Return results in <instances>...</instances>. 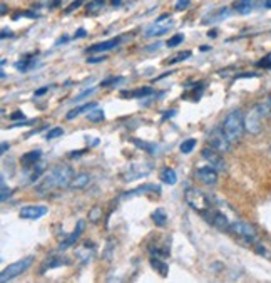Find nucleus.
<instances>
[{
    "label": "nucleus",
    "instance_id": "f257e3e1",
    "mask_svg": "<svg viewBox=\"0 0 271 283\" xmlns=\"http://www.w3.org/2000/svg\"><path fill=\"white\" fill-rule=\"evenodd\" d=\"M74 170L70 166L59 165L54 166L49 171V175H45L42 178V181L39 185H35V191L39 196H47L49 193H52L54 190H60V188H70L74 180Z\"/></svg>",
    "mask_w": 271,
    "mask_h": 283
},
{
    "label": "nucleus",
    "instance_id": "f03ea898",
    "mask_svg": "<svg viewBox=\"0 0 271 283\" xmlns=\"http://www.w3.org/2000/svg\"><path fill=\"white\" fill-rule=\"evenodd\" d=\"M221 127L224 129V132L228 134V137L233 143L239 141V139L243 137L244 131H246L244 114L241 112V109H234V111H231L228 116L224 117L223 126H221Z\"/></svg>",
    "mask_w": 271,
    "mask_h": 283
},
{
    "label": "nucleus",
    "instance_id": "7ed1b4c3",
    "mask_svg": "<svg viewBox=\"0 0 271 283\" xmlns=\"http://www.w3.org/2000/svg\"><path fill=\"white\" fill-rule=\"evenodd\" d=\"M184 200L194 211L204 213L206 210H209L211 208V201H209L208 195H204V193L201 190H198V188H186Z\"/></svg>",
    "mask_w": 271,
    "mask_h": 283
},
{
    "label": "nucleus",
    "instance_id": "20e7f679",
    "mask_svg": "<svg viewBox=\"0 0 271 283\" xmlns=\"http://www.w3.org/2000/svg\"><path fill=\"white\" fill-rule=\"evenodd\" d=\"M231 233H233V235H236L238 238H241L243 241L249 243V245H253V246H254V243L259 240L256 228L253 225H249V223L243 221V220L231 221Z\"/></svg>",
    "mask_w": 271,
    "mask_h": 283
},
{
    "label": "nucleus",
    "instance_id": "39448f33",
    "mask_svg": "<svg viewBox=\"0 0 271 283\" xmlns=\"http://www.w3.org/2000/svg\"><path fill=\"white\" fill-rule=\"evenodd\" d=\"M208 143L209 146L213 148V150L219 151V153H228L231 150V145H233V141L228 137V134L224 132L223 127H213L208 136Z\"/></svg>",
    "mask_w": 271,
    "mask_h": 283
},
{
    "label": "nucleus",
    "instance_id": "423d86ee",
    "mask_svg": "<svg viewBox=\"0 0 271 283\" xmlns=\"http://www.w3.org/2000/svg\"><path fill=\"white\" fill-rule=\"evenodd\" d=\"M32 261H34V256H27V258H22V260L12 263V265H9L2 271V275H0V280L5 283V281H9V280H14V278H17L19 275H22L24 271L29 270L30 265H32Z\"/></svg>",
    "mask_w": 271,
    "mask_h": 283
},
{
    "label": "nucleus",
    "instance_id": "0eeeda50",
    "mask_svg": "<svg viewBox=\"0 0 271 283\" xmlns=\"http://www.w3.org/2000/svg\"><path fill=\"white\" fill-rule=\"evenodd\" d=\"M174 26H176V22L171 19L169 14H164V16H161L153 26L146 29L144 36L146 37H161V36H164V34H168Z\"/></svg>",
    "mask_w": 271,
    "mask_h": 283
},
{
    "label": "nucleus",
    "instance_id": "6e6552de",
    "mask_svg": "<svg viewBox=\"0 0 271 283\" xmlns=\"http://www.w3.org/2000/svg\"><path fill=\"white\" fill-rule=\"evenodd\" d=\"M201 215L208 220L209 225L216 226L221 231H229L231 233V221L226 218V215H223V213L213 211V208H209V210H206L204 213H201Z\"/></svg>",
    "mask_w": 271,
    "mask_h": 283
},
{
    "label": "nucleus",
    "instance_id": "1a4fd4ad",
    "mask_svg": "<svg viewBox=\"0 0 271 283\" xmlns=\"http://www.w3.org/2000/svg\"><path fill=\"white\" fill-rule=\"evenodd\" d=\"M201 156H203V160L209 163V166H213L214 170H218V171H226V168H228V165H226V161L223 158V153L213 150L211 146L204 148V150L201 151Z\"/></svg>",
    "mask_w": 271,
    "mask_h": 283
},
{
    "label": "nucleus",
    "instance_id": "9d476101",
    "mask_svg": "<svg viewBox=\"0 0 271 283\" xmlns=\"http://www.w3.org/2000/svg\"><path fill=\"white\" fill-rule=\"evenodd\" d=\"M263 117H261L259 111L256 109V106L251 109V111L244 116V126H246V131L251 132V134H258L261 131V127H263Z\"/></svg>",
    "mask_w": 271,
    "mask_h": 283
},
{
    "label": "nucleus",
    "instance_id": "9b49d317",
    "mask_svg": "<svg viewBox=\"0 0 271 283\" xmlns=\"http://www.w3.org/2000/svg\"><path fill=\"white\" fill-rule=\"evenodd\" d=\"M47 215V208L42 205H27L20 210L19 216L24 218V220H39Z\"/></svg>",
    "mask_w": 271,
    "mask_h": 283
},
{
    "label": "nucleus",
    "instance_id": "f8f14e48",
    "mask_svg": "<svg viewBox=\"0 0 271 283\" xmlns=\"http://www.w3.org/2000/svg\"><path fill=\"white\" fill-rule=\"evenodd\" d=\"M196 178H198L201 183H204V185L214 186L216 183H218V170H214L213 166L199 168V170L196 171Z\"/></svg>",
    "mask_w": 271,
    "mask_h": 283
},
{
    "label": "nucleus",
    "instance_id": "ddd939ff",
    "mask_svg": "<svg viewBox=\"0 0 271 283\" xmlns=\"http://www.w3.org/2000/svg\"><path fill=\"white\" fill-rule=\"evenodd\" d=\"M84 226H85V223L80 220V221H77V226H75V230L70 233V235L65 238V240L60 243L59 245V251H64V250H67V248H70L74 245L75 241L79 240L80 238V235H82V231H84Z\"/></svg>",
    "mask_w": 271,
    "mask_h": 283
},
{
    "label": "nucleus",
    "instance_id": "4468645a",
    "mask_svg": "<svg viewBox=\"0 0 271 283\" xmlns=\"http://www.w3.org/2000/svg\"><path fill=\"white\" fill-rule=\"evenodd\" d=\"M120 42V39H109V41H104V42H99V44H94V46H90L87 49V52L90 54H102V52H107L110 49L117 47Z\"/></svg>",
    "mask_w": 271,
    "mask_h": 283
},
{
    "label": "nucleus",
    "instance_id": "2eb2a0df",
    "mask_svg": "<svg viewBox=\"0 0 271 283\" xmlns=\"http://www.w3.org/2000/svg\"><path fill=\"white\" fill-rule=\"evenodd\" d=\"M64 265H69V260L65 256H60V255H52L49 256L47 260L44 261L42 268H40V273H45L47 270H52V268H57V266H64Z\"/></svg>",
    "mask_w": 271,
    "mask_h": 283
},
{
    "label": "nucleus",
    "instance_id": "dca6fc26",
    "mask_svg": "<svg viewBox=\"0 0 271 283\" xmlns=\"http://www.w3.org/2000/svg\"><path fill=\"white\" fill-rule=\"evenodd\" d=\"M228 16H229V9L221 7V9H218V11H213V12H209L208 16H204L203 17V24H204V26H208V24L219 22V21H223V19H226Z\"/></svg>",
    "mask_w": 271,
    "mask_h": 283
},
{
    "label": "nucleus",
    "instance_id": "f3484780",
    "mask_svg": "<svg viewBox=\"0 0 271 283\" xmlns=\"http://www.w3.org/2000/svg\"><path fill=\"white\" fill-rule=\"evenodd\" d=\"M254 2L256 0H236V2L233 4V7H234L236 12L241 14V16H248V14L253 12Z\"/></svg>",
    "mask_w": 271,
    "mask_h": 283
},
{
    "label": "nucleus",
    "instance_id": "a211bd4d",
    "mask_svg": "<svg viewBox=\"0 0 271 283\" xmlns=\"http://www.w3.org/2000/svg\"><path fill=\"white\" fill-rule=\"evenodd\" d=\"M254 251L258 253L259 256L266 258V260H271V241L258 240L254 243Z\"/></svg>",
    "mask_w": 271,
    "mask_h": 283
},
{
    "label": "nucleus",
    "instance_id": "6ab92c4d",
    "mask_svg": "<svg viewBox=\"0 0 271 283\" xmlns=\"http://www.w3.org/2000/svg\"><path fill=\"white\" fill-rule=\"evenodd\" d=\"M40 158H42V151L40 150H35V151H30L27 153V155H24L22 156V165L25 168H29V166H34V165H37V163L40 161Z\"/></svg>",
    "mask_w": 271,
    "mask_h": 283
},
{
    "label": "nucleus",
    "instance_id": "aec40b11",
    "mask_svg": "<svg viewBox=\"0 0 271 283\" xmlns=\"http://www.w3.org/2000/svg\"><path fill=\"white\" fill-rule=\"evenodd\" d=\"M148 191H153V193H161L159 186H156V185H144V186L136 188V190L129 191V193H124V196H122V198H132V196H139V195H144V193H148Z\"/></svg>",
    "mask_w": 271,
    "mask_h": 283
},
{
    "label": "nucleus",
    "instance_id": "412c9836",
    "mask_svg": "<svg viewBox=\"0 0 271 283\" xmlns=\"http://www.w3.org/2000/svg\"><path fill=\"white\" fill-rule=\"evenodd\" d=\"M161 181H163L164 185L173 186L178 183V175H176V171L173 168H164V170L161 171Z\"/></svg>",
    "mask_w": 271,
    "mask_h": 283
},
{
    "label": "nucleus",
    "instance_id": "4be33fe9",
    "mask_svg": "<svg viewBox=\"0 0 271 283\" xmlns=\"http://www.w3.org/2000/svg\"><path fill=\"white\" fill-rule=\"evenodd\" d=\"M89 181H90V176L87 175V173H80V175L74 176L70 188H72V190H82V188H85L89 185Z\"/></svg>",
    "mask_w": 271,
    "mask_h": 283
},
{
    "label": "nucleus",
    "instance_id": "5701e85b",
    "mask_svg": "<svg viewBox=\"0 0 271 283\" xmlns=\"http://www.w3.org/2000/svg\"><path fill=\"white\" fill-rule=\"evenodd\" d=\"M151 266H153L154 270L158 271L161 276H166V275H168V271H169L168 263L161 260L159 256H153V258H151Z\"/></svg>",
    "mask_w": 271,
    "mask_h": 283
},
{
    "label": "nucleus",
    "instance_id": "b1692460",
    "mask_svg": "<svg viewBox=\"0 0 271 283\" xmlns=\"http://www.w3.org/2000/svg\"><path fill=\"white\" fill-rule=\"evenodd\" d=\"M256 109L259 111L261 117H269L271 116V94L269 96H266L263 101H259L258 104H256Z\"/></svg>",
    "mask_w": 271,
    "mask_h": 283
},
{
    "label": "nucleus",
    "instance_id": "393cba45",
    "mask_svg": "<svg viewBox=\"0 0 271 283\" xmlns=\"http://www.w3.org/2000/svg\"><path fill=\"white\" fill-rule=\"evenodd\" d=\"M104 6H105V0H90L87 7H85V11H87L89 16H97V14L102 12Z\"/></svg>",
    "mask_w": 271,
    "mask_h": 283
},
{
    "label": "nucleus",
    "instance_id": "a878e982",
    "mask_svg": "<svg viewBox=\"0 0 271 283\" xmlns=\"http://www.w3.org/2000/svg\"><path fill=\"white\" fill-rule=\"evenodd\" d=\"M95 106H97V104H95V102H87V104H84V106H79V107L72 109V111H69V112H67V116H65V117H67L69 121H70V119L77 117L79 114H82V112H89L90 109H94Z\"/></svg>",
    "mask_w": 271,
    "mask_h": 283
},
{
    "label": "nucleus",
    "instance_id": "bb28decb",
    "mask_svg": "<svg viewBox=\"0 0 271 283\" xmlns=\"http://www.w3.org/2000/svg\"><path fill=\"white\" fill-rule=\"evenodd\" d=\"M153 221H154V225L159 228H164L168 225V215H166V211L163 208H158V210L153 213Z\"/></svg>",
    "mask_w": 271,
    "mask_h": 283
},
{
    "label": "nucleus",
    "instance_id": "cd10ccee",
    "mask_svg": "<svg viewBox=\"0 0 271 283\" xmlns=\"http://www.w3.org/2000/svg\"><path fill=\"white\" fill-rule=\"evenodd\" d=\"M87 246H89V243H85V245H84L82 248H79L77 253H75V255H77V258H79V260L82 261V263H89V261L94 258V251L89 253V248H87Z\"/></svg>",
    "mask_w": 271,
    "mask_h": 283
},
{
    "label": "nucleus",
    "instance_id": "c85d7f7f",
    "mask_svg": "<svg viewBox=\"0 0 271 283\" xmlns=\"http://www.w3.org/2000/svg\"><path fill=\"white\" fill-rule=\"evenodd\" d=\"M130 141H132V145L134 146H138L139 150H144L146 153H149V155H154L156 153V150H158V148H156L154 145H151V143H146V141H141V139H130Z\"/></svg>",
    "mask_w": 271,
    "mask_h": 283
},
{
    "label": "nucleus",
    "instance_id": "c756f323",
    "mask_svg": "<svg viewBox=\"0 0 271 283\" xmlns=\"http://www.w3.org/2000/svg\"><path fill=\"white\" fill-rule=\"evenodd\" d=\"M87 119L90 122H102L105 119V114L102 109H90V111L87 112Z\"/></svg>",
    "mask_w": 271,
    "mask_h": 283
},
{
    "label": "nucleus",
    "instance_id": "7c9ffc66",
    "mask_svg": "<svg viewBox=\"0 0 271 283\" xmlns=\"http://www.w3.org/2000/svg\"><path fill=\"white\" fill-rule=\"evenodd\" d=\"M196 148V139H186V141L181 143V146H179V150L183 155H189L191 151H193Z\"/></svg>",
    "mask_w": 271,
    "mask_h": 283
},
{
    "label": "nucleus",
    "instance_id": "2f4dec72",
    "mask_svg": "<svg viewBox=\"0 0 271 283\" xmlns=\"http://www.w3.org/2000/svg\"><path fill=\"white\" fill-rule=\"evenodd\" d=\"M154 91H153V87H139V89H136L134 92H130V97H146V96H151Z\"/></svg>",
    "mask_w": 271,
    "mask_h": 283
},
{
    "label": "nucleus",
    "instance_id": "473e14b6",
    "mask_svg": "<svg viewBox=\"0 0 271 283\" xmlns=\"http://www.w3.org/2000/svg\"><path fill=\"white\" fill-rule=\"evenodd\" d=\"M100 218H102V210H100L99 206H95V208H92V210L89 211V220L92 223L100 221Z\"/></svg>",
    "mask_w": 271,
    "mask_h": 283
},
{
    "label": "nucleus",
    "instance_id": "72a5a7b5",
    "mask_svg": "<svg viewBox=\"0 0 271 283\" xmlns=\"http://www.w3.org/2000/svg\"><path fill=\"white\" fill-rule=\"evenodd\" d=\"M183 41H184L183 34H174V36L168 41V44H166V46H168V47H178L179 44H183Z\"/></svg>",
    "mask_w": 271,
    "mask_h": 283
},
{
    "label": "nucleus",
    "instance_id": "f704fd0d",
    "mask_svg": "<svg viewBox=\"0 0 271 283\" xmlns=\"http://www.w3.org/2000/svg\"><path fill=\"white\" fill-rule=\"evenodd\" d=\"M191 57V51H184V52H179L178 56H174L173 59H169V64H178L181 61H186V59H189Z\"/></svg>",
    "mask_w": 271,
    "mask_h": 283
},
{
    "label": "nucleus",
    "instance_id": "c9c22d12",
    "mask_svg": "<svg viewBox=\"0 0 271 283\" xmlns=\"http://www.w3.org/2000/svg\"><path fill=\"white\" fill-rule=\"evenodd\" d=\"M64 134V129L62 127H52L50 131L47 132V139L50 141V139H55V137H59V136H62Z\"/></svg>",
    "mask_w": 271,
    "mask_h": 283
},
{
    "label": "nucleus",
    "instance_id": "e433bc0d",
    "mask_svg": "<svg viewBox=\"0 0 271 283\" xmlns=\"http://www.w3.org/2000/svg\"><path fill=\"white\" fill-rule=\"evenodd\" d=\"M124 79L122 77H109L105 79V81L100 82V87H107V86H112V84H117V82H122Z\"/></svg>",
    "mask_w": 271,
    "mask_h": 283
},
{
    "label": "nucleus",
    "instance_id": "4c0bfd02",
    "mask_svg": "<svg viewBox=\"0 0 271 283\" xmlns=\"http://www.w3.org/2000/svg\"><path fill=\"white\" fill-rule=\"evenodd\" d=\"M258 67L261 69H271V54H268V56H264L261 61L258 62Z\"/></svg>",
    "mask_w": 271,
    "mask_h": 283
},
{
    "label": "nucleus",
    "instance_id": "58836bf2",
    "mask_svg": "<svg viewBox=\"0 0 271 283\" xmlns=\"http://www.w3.org/2000/svg\"><path fill=\"white\" fill-rule=\"evenodd\" d=\"M94 92H95V87H92V89H85L84 92H80L79 96H75V97H74V102H79V101H82L84 97H89L90 94H94Z\"/></svg>",
    "mask_w": 271,
    "mask_h": 283
},
{
    "label": "nucleus",
    "instance_id": "ea45409f",
    "mask_svg": "<svg viewBox=\"0 0 271 283\" xmlns=\"http://www.w3.org/2000/svg\"><path fill=\"white\" fill-rule=\"evenodd\" d=\"M85 2V0H75V2H72L70 6L65 9V14H70V12H74V11H77V9L82 6V4Z\"/></svg>",
    "mask_w": 271,
    "mask_h": 283
},
{
    "label": "nucleus",
    "instance_id": "a19ab883",
    "mask_svg": "<svg viewBox=\"0 0 271 283\" xmlns=\"http://www.w3.org/2000/svg\"><path fill=\"white\" fill-rule=\"evenodd\" d=\"M9 196H10V190L7 188V185H5V178L2 176V196H0V200H2V201H7Z\"/></svg>",
    "mask_w": 271,
    "mask_h": 283
},
{
    "label": "nucleus",
    "instance_id": "79ce46f5",
    "mask_svg": "<svg viewBox=\"0 0 271 283\" xmlns=\"http://www.w3.org/2000/svg\"><path fill=\"white\" fill-rule=\"evenodd\" d=\"M189 6H191L189 0H178V2H176V11H186Z\"/></svg>",
    "mask_w": 271,
    "mask_h": 283
},
{
    "label": "nucleus",
    "instance_id": "37998d69",
    "mask_svg": "<svg viewBox=\"0 0 271 283\" xmlns=\"http://www.w3.org/2000/svg\"><path fill=\"white\" fill-rule=\"evenodd\" d=\"M10 119H12V121H24L25 114L22 111H15L14 114H10Z\"/></svg>",
    "mask_w": 271,
    "mask_h": 283
},
{
    "label": "nucleus",
    "instance_id": "c03bdc74",
    "mask_svg": "<svg viewBox=\"0 0 271 283\" xmlns=\"http://www.w3.org/2000/svg\"><path fill=\"white\" fill-rule=\"evenodd\" d=\"M104 61H105L104 56H100V57H89V59H87L89 64H97V62H104Z\"/></svg>",
    "mask_w": 271,
    "mask_h": 283
},
{
    "label": "nucleus",
    "instance_id": "a18cd8bd",
    "mask_svg": "<svg viewBox=\"0 0 271 283\" xmlns=\"http://www.w3.org/2000/svg\"><path fill=\"white\" fill-rule=\"evenodd\" d=\"M85 36H87V34H85V29L80 27L79 31L74 34V39H82V37H85Z\"/></svg>",
    "mask_w": 271,
    "mask_h": 283
},
{
    "label": "nucleus",
    "instance_id": "49530a36",
    "mask_svg": "<svg viewBox=\"0 0 271 283\" xmlns=\"http://www.w3.org/2000/svg\"><path fill=\"white\" fill-rule=\"evenodd\" d=\"M45 92H49V86H47V87H42V89H39V91H35V97H39V96H44Z\"/></svg>",
    "mask_w": 271,
    "mask_h": 283
},
{
    "label": "nucleus",
    "instance_id": "de8ad7c7",
    "mask_svg": "<svg viewBox=\"0 0 271 283\" xmlns=\"http://www.w3.org/2000/svg\"><path fill=\"white\" fill-rule=\"evenodd\" d=\"M2 39H7V37H12V31H7V29H2Z\"/></svg>",
    "mask_w": 271,
    "mask_h": 283
},
{
    "label": "nucleus",
    "instance_id": "09e8293b",
    "mask_svg": "<svg viewBox=\"0 0 271 283\" xmlns=\"http://www.w3.org/2000/svg\"><path fill=\"white\" fill-rule=\"evenodd\" d=\"M9 145H7V143H2V151H0V153H2V155H5V153H7V150H9Z\"/></svg>",
    "mask_w": 271,
    "mask_h": 283
},
{
    "label": "nucleus",
    "instance_id": "8fccbe9b",
    "mask_svg": "<svg viewBox=\"0 0 271 283\" xmlns=\"http://www.w3.org/2000/svg\"><path fill=\"white\" fill-rule=\"evenodd\" d=\"M80 155H82V151H72V153H70V158H77Z\"/></svg>",
    "mask_w": 271,
    "mask_h": 283
},
{
    "label": "nucleus",
    "instance_id": "3c124183",
    "mask_svg": "<svg viewBox=\"0 0 271 283\" xmlns=\"http://www.w3.org/2000/svg\"><path fill=\"white\" fill-rule=\"evenodd\" d=\"M0 14H2V16H5V14H7V6H5V4H2V9H0Z\"/></svg>",
    "mask_w": 271,
    "mask_h": 283
},
{
    "label": "nucleus",
    "instance_id": "603ef678",
    "mask_svg": "<svg viewBox=\"0 0 271 283\" xmlns=\"http://www.w3.org/2000/svg\"><path fill=\"white\" fill-rule=\"evenodd\" d=\"M264 7L266 9H271V0H264Z\"/></svg>",
    "mask_w": 271,
    "mask_h": 283
},
{
    "label": "nucleus",
    "instance_id": "864d4df0",
    "mask_svg": "<svg viewBox=\"0 0 271 283\" xmlns=\"http://www.w3.org/2000/svg\"><path fill=\"white\" fill-rule=\"evenodd\" d=\"M216 34H218L216 31H211V32H208V36H211V37H216Z\"/></svg>",
    "mask_w": 271,
    "mask_h": 283
},
{
    "label": "nucleus",
    "instance_id": "5fc2aeb1",
    "mask_svg": "<svg viewBox=\"0 0 271 283\" xmlns=\"http://www.w3.org/2000/svg\"><path fill=\"white\" fill-rule=\"evenodd\" d=\"M120 4V0H112V6H119Z\"/></svg>",
    "mask_w": 271,
    "mask_h": 283
}]
</instances>
